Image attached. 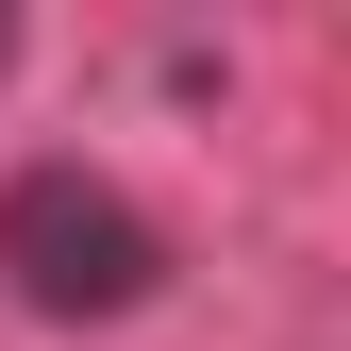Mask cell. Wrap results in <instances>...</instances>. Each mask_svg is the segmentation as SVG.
I'll return each mask as SVG.
<instances>
[{
	"label": "cell",
	"instance_id": "obj_2",
	"mask_svg": "<svg viewBox=\"0 0 351 351\" xmlns=\"http://www.w3.org/2000/svg\"><path fill=\"white\" fill-rule=\"evenodd\" d=\"M0 67H17V17H0Z\"/></svg>",
	"mask_w": 351,
	"mask_h": 351
},
{
	"label": "cell",
	"instance_id": "obj_1",
	"mask_svg": "<svg viewBox=\"0 0 351 351\" xmlns=\"http://www.w3.org/2000/svg\"><path fill=\"white\" fill-rule=\"evenodd\" d=\"M0 268H17L34 318H134L167 285V234L134 184H101V167H17L0 184Z\"/></svg>",
	"mask_w": 351,
	"mask_h": 351
}]
</instances>
